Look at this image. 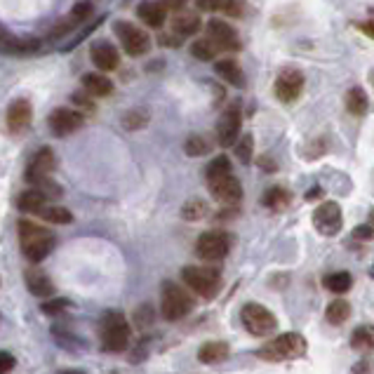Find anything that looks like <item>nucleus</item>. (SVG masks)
<instances>
[{"mask_svg": "<svg viewBox=\"0 0 374 374\" xmlns=\"http://www.w3.org/2000/svg\"><path fill=\"white\" fill-rule=\"evenodd\" d=\"M160 3H163V8L167 12H182L189 0H160Z\"/></svg>", "mask_w": 374, "mask_h": 374, "instance_id": "c03bdc74", "label": "nucleus"}, {"mask_svg": "<svg viewBox=\"0 0 374 374\" xmlns=\"http://www.w3.org/2000/svg\"><path fill=\"white\" fill-rule=\"evenodd\" d=\"M306 339L296 332H285L273 341H268L266 346H261L257 351V356L266 363H287V360H296L306 353Z\"/></svg>", "mask_w": 374, "mask_h": 374, "instance_id": "7ed1b4c3", "label": "nucleus"}, {"mask_svg": "<svg viewBox=\"0 0 374 374\" xmlns=\"http://www.w3.org/2000/svg\"><path fill=\"white\" fill-rule=\"evenodd\" d=\"M137 17L146 24V27L160 29L167 22V10L163 8V3H160V0H158V3H153V0H144V3L137 8Z\"/></svg>", "mask_w": 374, "mask_h": 374, "instance_id": "4be33fe9", "label": "nucleus"}, {"mask_svg": "<svg viewBox=\"0 0 374 374\" xmlns=\"http://www.w3.org/2000/svg\"><path fill=\"white\" fill-rule=\"evenodd\" d=\"M31 120H34V106H31L29 99H15L8 106V113H5V122H8V130L12 134H22L29 130Z\"/></svg>", "mask_w": 374, "mask_h": 374, "instance_id": "dca6fc26", "label": "nucleus"}, {"mask_svg": "<svg viewBox=\"0 0 374 374\" xmlns=\"http://www.w3.org/2000/svg\"><path fill=\"white\" fill-rule=\"evenodd\" d=\"M322 285L334 294H344L353 287V275L348 271H334V273H327L322 278Z\"/></svg>", "mask_w": 374, "mask_h": 374, "instance_id": "cd10ccee", "label": "nucleus"}, {"mask_svg": "<svg viewBox=\"0 0 374 374\" xmlns=\"http://www.w3.org/2000/svg\"><path fill=\"white\" fill-rule=\"evenodd\" d=\"M208 186H210L212 196H215V201L222 203L224 208H236V205L243 201V186L233 177V172L208 179Z\"/></svg>", "mask_w": 374, "mask_h": 374, "instance_id": "9d476101", "label": "nucleus"}, {"mask_svg": "<svg viewBox=\"0 0 374 374\" xmlns=\"http://www.w3.org/2000/svg\"><path fill=\"white\" fill-rule=\"evenodd\" d=\"M24 280H27V287L29 292L34 296H41V299H45V296H50L55 292V285L52 280H50V275L45 273V271L38 266V264H34V266L27 268V273H24Z\"/></svg>", "mask_w": 374, "mask_h": 374, "instance_id": "a211bd4d", "label": "nucleus"}, {"mask_svg": "<svg viewBox=\"0 0 374 374\" xmlns=\"http://www.w3.org/2000/svg\"><path fill=\"white\" fill-rule=\"evenodd\" d=\"M82 89L89 94V96H108L113 92V82L111 78H106L104 73H85L82 75Z\"/></svg>", "mask_w": 374, "mask_h": 374, "instance_id": "b1692460", "label": "nucleus"}, {"mask_svg": "<svg viewBox=\"0 0 374 374\" xmlns=\"http://www.w3.org/2000/svg\"><path fill=\"white\" fill-rule=\"evenodd\" d=\"M184 151H186V156H191V158H201V156H208L212 151V144L203 134H191L184 144Z\"/></svg>", "mask_w": 374, "mask_h": 374, "instance_id": "f704fd0d", "label": "nucleus"}, {"mask_svg": "<svg viewBox=\"0 0 374 374\" xmlns=\"http://www.w3.org/2000/svg\"><path fill=\"white\" fill-rule=\"evenodd\" d=\"M132 327L120 311H106L99 320V341L108 353H122L130 346Z\"/></svg>", "mask_w": 374, "mask_h": 374, "instance_id": "f03ea898", "label": "nucleus"}, {"mask_svg": "<svg viewBox=\"0 0 374 374\" xmlns=\"http://www.w3.org/2000/svg\"><path fill=\"white\" fill-rule=\"evenodd\" d=\"M360 29H363L367 36H372V24H363V27H360Z\"/></svg>", "mask_w": 374, "mask_h": 374, "instance_id": "8fccbe9b", "label": "nucleus"}, {"mask_svg": "<svg viewBox=\"0 0 374 374\" xmlns=\"http://www.w3.org/2000/svg\"><path fill=\"white\" fill-rule=\"evenodd\" d=\"M160 43H163L165 48H170V45H172V48H179V45H182L177 38H172V36H163V38H160Z\"/></svg>", "mask_w": 374, "mask_h": 374, "instance_id": "de8ad7c7", "label": "nucleus"}, {"mask_svg": "<svg viewBox=\"0 0 374 374\" xmlns=\"http://www.w3.org/2000/svg\"><path fill=\"white\" fill-rule=\"evenodd\" d=\"M240 127H243V108L238 101H233V104L222 113V118H219V122H217L219 146L222 148L233 146V141L238 139V134H240Z\"/></svg>", "mask_w": 374, "mask_h": 374, "instance_id": "9b49d317", "label": "nucleus"}, {"mask_svg": "<svg viewBox=\"0 0 374 374\" xmlns=\"http://www.w3.org/2000/svg\"><path fill=\"white\" fill-rule=\"evenodd\" d=\"M89 57H92V64L99 71H115L120 66V55L115 50V45L108 41H94L92 48H89Z\"/></svg>", "mask_w": 374, "mask_h": 374, "instance_id": "f3484780", "label": "nucleus"}, {"mask_svg": "<svg viewBox=\"0 0 374 374\" xmlns=\"http://www.w3.org/2000/svg\"><path fill=\"white\" fill-rule=\"evenodd\" d=\"M17 229H19V245H22V252L31 264H41L45 257L52 252L57 236L50 229H43L34 222H27V219H22V222L17 224Z\"/></svg>", "mask_w": 374, "mask_h": 374, "instance_id": "f257e3e1", "label": "nucleus"}, {"mask_svg": "<svg viewBox=\"0 0 374 374\" xmlns=\"http://www.w3.org/2000/svg\"><path fill=\"white\" fill-rule=\"evenodd\" d=\"M82 122H85L82 111H75V108H66V106L55 108L48 118L50 130H52V134H57V137H69V134L78 132L82 127Z\"/></svg>", "mask_w": 374, "mask_h": 374, "instance_id": "4468645a", "label": "nucleus"}, {"mask_svg": "<svg viewBox=\"0 0 374 374\" xmlns=\"http://www.w3.org/2000/svg\"><path fill=\"white\" fill-rule=\"evenodd\" d=\"M45 205H48V196L38 189H29V191H24L22 196H19V210H24V212H31V215H38Z\"/></svg>", "mask_w": 374, "mask_h": 374, "instance_id": "a878e982", "label": "nucleus"}, {"mask_svg": "<svg viewBox=\"0 0 374 374\" xmlns=\"http://www.w3.org/2000/svg\"><path fill=\"white\" fill-rule=\"evenodd\" d=\"M38 215H41L48 224H57V226H64V224L73 222V215H71L66 208H59V205H50V208L45 205Z\"/></svg>", "mask_w": 374, "mask_h": 374, "instance_id": "7c9ffc66", "label": "nucleus"}, {"mask_svg": "<svg viewBox=\"0 0 374 374\" xmlns=\"http://www.w3.org/2000/svg\"><path fill=\"white\" fill-rule=\"evenodd\" d=\"M231 348L226 341H205V344L198 348V360L203 365H219L229 358Z\"/></svg>", "mask_w": 374, "mask_h": 374, "instance_id": "5701e85b", "label": "nucleus"}, {"mask_svg": "<svg viewBox=\"0 0 374 374\" xmlns=\"http://www.w3.org/2000/svg\"><path fill=\"white\" fill-rule=\"evenodd\" d=\"M201 27H203V22L198 15H177L172 19V31L182 38L196 36L198 31H201Z\"/></svg>", "mask_w": 374, "mask_h": 374, "instance_id": "bb28decb", "label": "nucleus"}, {"mask_svg": "<svg viewBox=\"0 0 374 374\" xmlns=\"http://www.w3.org/2000/svg\"><path fill=\"white\" fill-rule=\"evenodd\" d=\"M182 280L191 292H196L203 299H215L224 287L222 273L212 266H186L182 271Z\"/></svg>", "mask_w": 374, "mask_h": 374, "instance_id": "39448f33", "label": "nucleus"}, {"mask_svg": "<svg viewBox=\"0 0 374 374\" xmlns=\"http://www.w3.org/2000/svg\"><path fill=\"white\" fill-rule=\"evenodd\" d=\"M15 365H17V360L12 353L8 351H0V372H10V370H15Z\"/></svg>", "mask_w": 374, "mask_h": 374, "instance_id": "79ce46f5", "label": "nucleus"}, {"mask_svg": "<svg viewBox=\"0 0 374 374\" xmlns=\"http://www.w3.org/2000/svg\"><path fill=\"white\" fill-rule=\"evenodd\" d=\"M325 318L330 325H344V322L351 318V304H348L346 299L330 301V306H327V311H325Z\"/></svg>", "mask_w": 374, "mask_h": 374, "instance_id": "c756f323", "label": "nucleus"}, {"mask_svg": "<svg viewBox=\"0 0 374 374\" xmlns=\"http://www.w3.org/2000/svg\"><path fill=\"white\" fill-rule=\"evenodd\" d=\"M193 296L191 289L186 285H177V282H163V294H160V311H163V318L170 322H177L186 318L193 311Z\"/></svg>", "mask_w": 374, "mask_h": 374, "instance_id": "20e7f679", "label": "nucleus"}, {"mask_svg": "<svg viewBox=\"0 0 374 374\" xmlns=\"http://www.w3.org/2000/svg\"><path fill=\"white\" fill-rule=\"evenodd\" d=\"M370 236H372L370 226H358L356 229V238H370Z\"/></svg>", "mask_w": 374, "mask_h": 374, "instance_id": "09e8293b", "label": "nucleus"}, {"mask_svg": "<svg viewBox=\"0 0 374 374\" xmlns=\"http://www.w3.org/2000/svg\"><path fill=\"white\" fill-rule=\"evenodd\" d=\"M229 172H231L229 156H217L208 167H205V179H215V177H222V174H229Z\"/></svg>", "mask_w": 374, "mask_h": 374, "instance_id": "e433bc0d", "label": "nucleus"}, {"mask_svg": "<svg viewBox=\"0 0 374 374\" xmlns=\"http://www.w3.org/2000/svg\"><path fill=\"white\" fill-rule=\"evenodd\" d=\"M304 82H306L304 73H301L299 69L287 66V69H282L278 73V78H275L273 92L282 104H292V101L299 99L301 89H304Z\"/></svg>", "mask_w": 374, "mask_h": 374, "instance_id": "1a4fd4ad", "label": "nucleus"}, {"mask_svg": "<svg viewBox=\"0 0 374 374\" xmlns=\"http://www.w3.org/2000/svg\"><path fill=\"white\" fill-rule=\"evenodd\" d=\"M313 226L322 236H337L341 226H344V215H341V208L337 203L327 201L320 203L318 208L313 210Z\"/></svg>", "mask_w": 374, "mask_h": 374, "instance_id": "f8f14e48", "label": "nucleus"}, {"mask_svg": "<svg viewBox=\"0 0 374 374\" xmlns=\"http://www.w3.org/2000/svg\"><path fill=\"white\" fill-rule=\"evenodd\" d=\"M259 167H261V170H268V172H275V170H278L275 160L268 158V156H261V158H259Z\"/></svg>", "mask_w": 374, "mask_h": 374, "instance_id": "a18cd8bd", "label": "nucleus"}, {"mask_svg": "<svg viewBox=\"0 0 374 374\" xmlns=\"http://www.w3.org/2000/svg\"><path fill=\"white\" fill-rule=\"evenodd\" d=\"M208 38L215 43L217 50H224V52H240L243 50V43H240L238 31L231 27L229 22H222V19H210Z\"/></svg>", "mask_w": 374, "mask_h": 374, "instance_id": "ddd939ff", "label": "nucleus"}, {"mask_svg": "<svg viewBox=\"0 0 374 374\" xmlns=\"http://www.w3.org/2000/svg\"><path fill=\"white\" fill-rule=\"evenodd\" d=\"M367 106H370V101H367L365 89H360V87L348 89V92H346V111L348 113H351V115H365Z\"/></svg>", "mask_w": 374, "mask_h": 374, "instance_id": "c85d7f7f", "label": "nucleus"}, {"mask_svg": "<svg viewBox=\"0 0 374 374\" xmlns=\"http://www.w3.org/2000/svg\"><path fill=\"white\" fill-rule=\"evenodd\" d=\"M69 304H71L69 299H50V301H45V304H41V311L45 315H57V313L66 311Z\"/></svg>", "mask_w": 374, "mask_h": 374, "instance_id": "ea45409f", "label": "nucleus"}, {"mask_svg": "<svg viewBox=\"0 0 374 374\" xmlns=\"http://www.w3.org/2000/svg\"><path fill=\"white\" fill-rule=\"evenodd\" d=\"M41 48V43L38 41H22V38L12 36L10 31H5L0 27V52L5 55H29V52H36V50Z\"/></svg>", "mask_w": 374, "mask_h": 374, "instance_id": "aec40b11", "label": "nucleus"}, {"mask_svg": "<svg viewBox=\"0 0 374 374\" xmlns=\"http://www.w3.org/2000/svg\"><path fill=\"white\" fill-rule=\"evenodd\" d=\"M146 122H148L146 111H127L122 115V125H125V130H139V127H144Z\"/></svg>", "mask_w": 374, "mask_h": 374, "instance_id": "58836bf2", "label": "nucleus"}, {"mask_svg": "<svg viewBox=\"0 0 374 374\" xmlns=\"http://www.w3.org/2000/svg\"><path fill=\"white\" fill-rule=\"evenodd\" d=\"M261 203L266 205L268 210L273 212H282L285 208H289V203H292V193L287 189H282V186H273V189H268L264 193Z\"/></svg>", "mask_w": 374, "mask_h": 374, "instance_id": "393cba45", "label": "nucleus"}, {"mask_svg": "<svg viewBox=\"0 0 374 374\" xmlns=\"http://www.w3.org/2000/svg\"><path fill=\"white\" fill-rule=\"evenodd\" d=\"M374 344V332L370 325H360L356 327V332L351 334V348H356V351H367V348H372Z\"/></svg>", "mask_w": 374, "mask_h": 374, "instance_id": "c9c22d12", "label": "nucleus"}, {"mask_svg": "<svg viewBox=\"0 0 374 374\" xmlns=\"http://www.w3.org/2000/svg\"><path fill=\"white\" fill-rule=\"evenodd\" d=\"M229 250H231V238L226 231H205L196 240V254L208 264L226 259Z\"/></svg>", "mask_w": 374, "mask_h": 374, "instance_id": "6e6552de", "label": "nucleus"}, {"mask_svg": "<svg viewBox=\"0 0 374 374\" xmlns=\"http://www.w3.org/2000/svg\"><path fill=\"white\" fill-rule=\"evenodd\" d=\"M215 71H217V75L224 82H229V85H233L238 89H243L245 85H247L240 64H238L236 59H219V62H215Z\"/></svg>", "mask_w": 374, "mask_h": 374, "instance_id": "412c9836", "label": "nucleus"}, {"mask_svg": "<svg viewBox=\"0 0 374 374\" xmlns=\"http://www.w3.org/2000/svg\"><path fill=\"white\" fill-rule=\"evenodd\" d=\"M87 96H89L87 92H85V94H73V101H75L78 106H82V108H92V101H89Z\"/></svg>", "mask_w": 374, "mask_h": 374, "instance_id": "49530a36", "label": "nucleus"}, {"mask_svg": "<svg viewBox=\"0 0 374 374\" xmlns=\"http://www.w3.org/2000/svg\"><path fill=\"white\" fill-rule=\"evenodd\" d=\"M191 55L196 57L198 62H215L219 50L215 48V43H212L210 38H201V41L191 43Z\"/></svg>", "mask_w": 374, "mask_h": 374, "instance_id": "2f4dec72", "label": "nucleus"}, {"mask_svg": "<svg viewBox=\"0 0 374 374\" xmlns=\"http://www.w3.org/2000/svg\"><path fill=\"white\" fill-rule=\"evenodd\" d=\"M198 10L203 12H217L219 8H222V0H196Z\"/></svg>", "mask_w": 374, "mask_h": 374, "instance_id": "37998d69", "label": "nucleus"}, {"mask_svg": "<svg viewBox=\"0 0 374 374\" xmlns=\"http://www.w3.org/2000/svg\"><path fill=\"white\" fill-rule=\"evenodd\" d=\"M229 17H243L245 8H243V0H222V8Z\"/></svg>", "mask_w": 374, "mask_h": 374, "instance_id": "a19ab883", "label": "nucleus"}, {"mask_svg": "<svg viewBox=\"0 0 374 374\" xmlns=\"http://www.w3.org/2000/svg\"><path fill=\"white\" fill-rule=\"evenodd\" d=\"M113 34L118 36V41L130 57H141L151 50V38H148L146 31H141L139 27H134L132 22H125V19H118L113 24Z\"/></svg>", "mask_w": 374, "mask_h": 374, "instance_id": "0eeeda50", "label": "nucleus"}, {"mask_svg": "<svg viewBox=\"0 0 374 374\" xmlns=\"http://www.w3.org/2000/svg\"><path fill=\"white\" fill-rule=\"evenodd\" d=\"M208 215H210V205L201 201V198H193V201L184 203V208H182V217L186 222H201V219H205Z\"/></svg>", "mask_w": 374, "mask_h": 374, "instance_id": "473e14b6", "label": "nucleus"}, {"mask_svg": "<svg viewBox=\"0 0 374 374\" xmlns=\"http://www.w3.org/2000/svg\"><path fill=\"white\" fill-rule=\"evenodd\" d=\"M89 15H92V3H89V0H85V3H78L73 10H71V15L64 19L62 24H57V29L52 31V34H50V38L55 41V38L66 36L69 31H73L75 27H80V24L85 22Z\"/></svg>", "mask_w": 374, "mask_h": 374, "instance_id": "6ab92c4d", "label": "nucleus"}, {"mask_svg": "<svg viewBox=\"0 0 374 374\" xmlns=\"http://www.w3.org/2000/svg\"><path fill=\"white\" fill-rule=\"evenodd\" d=\"M236 146V156L243 165L252 163V153H254V137L252 134H238V139L233 141Z\"/></svg>", "mask_w": 374, "mask_h": 374, "instance_id": "72a5a7b5", "label": "nucleus"}, {"mask_svg": "<svg viewBox=\"0 0 374 374\" xmlns=\"http://www.w3.org/2000/svg\"><path fill=\"white\" fill-rule=\"evenodd\" d=\"M153 320H156V313H153V308L148 306V304H141L137 311H134V325H137L139 330H146V327H151Z\"/></svg>", "mask_w": 374, "mask_h": 374, "instance_id": "4c0bfd02", "label": "nucleus"}, {"mask_svg": "<svg viewBox=\"0 0 374 374\" xmlns=\"http://www.w3.org/2000/svg\"><path fill=\"white\" fill-rule=\"evenodd\" d=\"M55 170H57L55 151L50 146H43L41 151H36V156L29 160L27 182L29 184H38V182H43V179H50Z\"/></svg>", "mask_w": 374, "mask_h": 374, "instance_id": "2eb2a0df", "label": "nucleus"}, {"mask_svg": "<svg viewBox=\"0 0 374 374\" xmlns=\"http://www.w3.org/2000/svg\"><path fill=\"white\" fill-rule=\"evenodd\" d=\"M240 320L245 325V330L254 337H268V334L275 332L278 327V318L268 311L266 306L257 304V301H250L240 308Z\"/></svg>", "mask_w": 374, "mask_h": 374, "instance_id": "423d86ee", "label": "nucleus"}]
</instances>
